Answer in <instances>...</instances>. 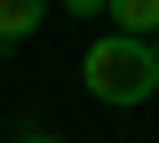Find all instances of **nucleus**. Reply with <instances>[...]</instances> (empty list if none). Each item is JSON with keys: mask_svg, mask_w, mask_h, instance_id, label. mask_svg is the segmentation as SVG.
<instances>
[{"mask_svg": "<svg viewBox=\"0 0 159 143\" xmlns=\"http://www.w3.org/2000/svg\"><path fill=\"white\" fill-rule=\"evenodd\" d=\"M16 143H64V135H40V127H24V135H16Z\"/></svg>", "mask_w": 159, "mask_h": 143, "instance_id": "nucleus-5", "label": "nucleus"}, {"mask_svg": "<svg viewBox=\"0 0 159 143\" xmlns=\"http://www.w3.org/2000/svg\"><path fill=\"white\" fill-rule=\"evenodd\" d=\"M80 80H88L96 103L135 111V103L159 96V48H151V40H127V32H103V40L80 56Z\"/></svg>", "mask_w": 159, "mask_h": 143, "instance_id": "nucleus-1", "label": "nucleus"}, {"mask_svg": "<svg viewBox=\"0 0 159 143\" xmlns=\"http://www.w3.org/2000/svg\"><path fill=\"white\" fill-rule=\"evenodd\" d=\"M151 48H159V40H151Z\"/></svg>", "mask_w": 159, "mask_h": 143, "instance_id": "nucleus-6", "label": "nucleus"}, {"mask_svg": "<svg viewBox=\"0 0 159 143\" xmlns=\"http://www.w3.org/2000/svg\"><path fill=\"white\" fill-rule=\"evenodd\" d=\"M48 24V0H0V40H32Z\"/></svg>", "mask_w": 159, "mask_h": 143, "instance_id": "nucleus-3", "label": "nucleus"}, {"mask_svg": "<svg viewBox=\"0 0 159 143\" xmlns=\"http://www.w3.org/2000/svg\"><path fill=\"white\" fill-rule=\"evenodd\" d=\"M103 16H111V32H127V40H159V0H111Z\"/></svg>", "mask_w": 159, "mask_h": 143, "instance_id": "nucleus-2", "label": "nucleus"}, {"mask_svg": "<svg viewBox=\"0 0 159 143\" xmlns=\"http://www.w3.org/2000/svg\"><path fill=\"white\" fill-rule=\"evenodd\" d=\"M64 8H72V16H103L111 0H64Z\"/></svg>", "mask_w": 159, "mask_h": 143, "instance_id": "nucleus-4", "label": "nucleus"}]
</instances>
